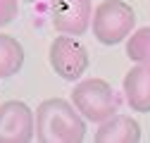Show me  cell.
I'll return each instance as SVG.
<instances>
[{"label":"cell","mask_w":150,"mask_h":143,"mask_svg":"<svg viewBox=\"0 0 150 143\" xmlns=\"http://www.w3.org/2000/svg\"><path fill=\"white\" fill-rule=\"evenodd\" d=\"M136 29V12L124 0H103L93 10L91 31L96 41L103 45H119L124 43Z\"/></svg>","instance_id":"7a4b0ae2"},{"label":"cell","mask_w":150,"mask_h":143,"mask_svg":"<svg viewBox=\"0 0 150 143\" xmlns=\"http://www.w3.org/2000/svg\"><path fill=\"white\" fill-rule=\"evenodd\" d=\"M126 57L131 62L150 64V26H141L126 38Z\"/></svg>","instance_id":"30bf717a"},{"label":"cell","mask_w":150,"mask_h":143,"mask_svg":"<svg viewBox=\"0 0 150 143\" xmlns=\"http://www.w3.org/2000/svg\"><path fill=\"white\" fill-rule=\"evenodd\" d=\"M93 22L91 0H50V24L57 33L83 36Z\"/></svg>","instance_id":"8992f818"},{"label":"cell","mask_w":150,"mask_h":143,"mask_svg":"<svg viewBox=\"0 0 150 143\" xmlns=\"http://www.w3.org/2000/svg\"><path fill=\"white\" fill-rule=\"evenodd\" d=\"M36 138L41 143H81L86 138V117L71 100L48 98L36 107Z\"/></svg>","instance_id":"6da1fadb"},{"label":"cell","mask_w":150,"mask_h":143,"mask_svg":"<svg viewBox=\"0 0 150 143\" xmlns=\"http://www.w3.org/2000/svg\"><path fill=\"white\" fill-rule=\"evenodd\" d=\"M71 103L86 117V122H93V124H100V122L110 119L112 115H117L115 91L105 79H98V76L83 79L74 86Z\"/></svg>","instance_id":"3957f363"},{"label":"cell","mask_w":150,"mask_h":143,"mask_svg":"<svg viewBox=\"0 0 150 143\" xmlns=\"http://www.w3.org/2000/svg\"><path fill=\"white\" fill-rule=\"evenodd\" d=\"M36 138V115L22 100L0 105V143H29Z\"/></svg>","instance_id":"5b68a950"},{"label":"cell","mask_w":150,"mask_h":143,"mask_svg":"<svg viewBox=\"0 0 150 143\" xmlns=\"http://www.w3.org/2000/svg\"><path fill=\"white\" fill-rule=\"evenodd\" d=\"M48 62L52 67V72L64 81H76L83 76V72L88 69V50L86 45L79 41V36H67L60 33L55 36L50 50H48Z\"/></svg>","instance_id":"277c9868"},{"label":"cell","mask_w":150,"mask_h":143,"mask_svg":"<svg viewBox=\"0 0 150 143\" xmlns=\"http://www.w3.org/2000/svg\"><path fill=\"white\" fill-rule=\"evenodd\" d=\"M143 136L141 124L129 117V115H112L110 119L100 122L96 129V138L98 143H138Z\"/></svg>","instance_id":"ba28073f"},{"label":"cell","mask_w":150,"mask_h":143,"mask_svg":"<svg viewBox=\"0 0 150 143\" xmlns=\"http://www.w3.org/2000/svg\"><path fill=\"white\" fill-rule=\"evenodd\" d=\"M24 3H38V0H24Z\"/></svg>","instance_id":"7c38bea8"},{"label":"cell","mask_w":150,"mask_h":143,"mask_svg":"<svg viewBox=\"0 0 150 143\" xmlns=\"http://www.w3.org/2000/svg\"><path fill=\"white\" fill-rule=\"evenodd\" d=\"M24 48L10 33H0V79H10L24 67Z\"/></svg>","instance_id":"9c48e42d"},{"label":"cell","mask_w":150,"mask_h":143,"mask_svg":"<svg viewBox=\"0 0 150 143\" xmlns=\"http://www.w3.org/2000/svg\"><path fill=\"white\" fill-rule=\"evenodd\" d=\"M124 98L126 105L136 112H150V64L134 62L124 74Z\"/></svg>","instance_id":"52a82bcc"},{"label":"cell","mask_w":150,"mask_h":143,"mask_svg":"<svg viewBox=\"0 0 150 143\" xmlns=\"http://www.w3.org/2000/svg\"><path fill=\"white\" fill-rule=\"evenodd\" d=\"M19 14V3L17 0H0V29L12 24Z\"/></svg>","instance_id":"8fae6325"}]
</instances>
